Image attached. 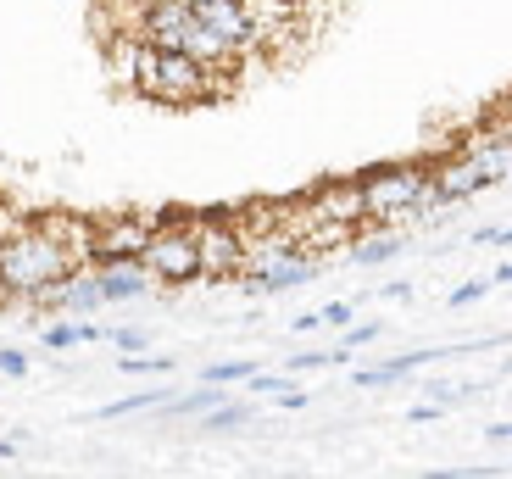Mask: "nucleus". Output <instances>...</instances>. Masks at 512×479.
<instances>
[{
    "mask_svg": "<svg viewBox=\"0 0 512 479\" xmlns=\"http://www.w3.org/2000/svg\"><path fill=\"white\" fill-rule=\"evenodd\" d=\"M78 273V262L67 257V246L56 240L51 229H45V218L39 223H17L6 240H0V296H45V290L67 285Z\"/></svg>",
    "mask_w": 512,
    "mask_h": 479,
    "instance_id": "obj_1",
    "label": "nucleus"
},
{
    "mask_svg": "<svg viewBox=\"0 0 512 479\" xmlns=\"http://www.w3.org/2000/svg\"><path fill=\"white\" fill-rule=\"evenodd\" d=\"M429 212H435V190H429V168L418 162L362 179V223H423Z\"/></svg>",
    "mask_w": 512,
    "mask_h": 479,
    "instance_id": "obj_2",
    "label": "nucleus"
},
{
    "mask_svg": "<svg viewBox=\"0 0 512 479\" xmlns=\"http://www.w3.org/2000/svg\"><path fill=\"white\" fill-rule=\"evenodd\" d=\"M134 90L151 95V101H162V106H201V101H212L223 84H218V73H206L195 56L151 51V45H145V51H140V73H134Z\"/></svg>",
    "mask_w": 512,
    "mask_h": 479,
    "instance_id": "obj_3",
    "label": "nucleus"
},
{
    "mask_svg": "<svg viewBox=\"0 0 512 479\" xmlns=\"http://www.w3.org/2000/svg\"><path fill=\"white\" fill-rule=\"evenodd\" d=\"M134 268H145V279H156V285L167 290H184L201 279V257H195V223H156L151 229V246L140 251V262Z\"/></svg>",
    "mask_w": 512,
    "mask_h": 479,
    "instance_id": "obj_4",
    "label": "nucleus"
},
{
    "mask_svg": "<svg viewBox=\"0 0 512 479\" xmlns=\"http://www.w3.org/2000/svg\"><path fill=\"white\" fill-rule=\"evenodd\" d=\"M195 257H201V279H240L245 273V246L229 212H206L195 223Z\"/></svg>",
    "mask_w": 512,
    "mask_h": 479,
    "instance_id": "obj_5",
    "label": "nucleus"
},
{
    "mask_svg": "<svg viewBox=\"0 0 512 479\" xmlns=\"http://www.w3.org/2000/svg\"><path fill=\"white\" fill-rule=\"evenodd\" d=\"M151 218H106L95 223V246L90 262L95 268H123V262H140V251L151 246Z\"/></svg>",
    "mask_w": 512,
    "mask_h": 479,
    "instance_id": "obj_6",
    "label": "nucleus"
},
{
    "mask_svg": "<svg viewBox=\"0 0 512 479\" xmlns=\"http://www.w3.org/2000/svg\"><path fill=\"white\" fill-rule=\"evenodd\" d=\"M195 28V12L184 0H162V6H145L140 23H134V39L151 45V51H184V39Z\"/></svg>",
    "mask_w": 512,
    "mask_h": 479,
    "instance_id": "obj_7",
    "label": "nucleus"
},
{
    "mask_svg": "<svg viewBox=\"0 0 512 479\" xmlns=\"http://www.w3.org/2000/svg\"><path fill=\"white\" fill-rule=\"evenodd\" d=\"M190 12H195V23H201L206 34H218L234 56L256 51V28H251L240 0H206V6H190Z\"/></svg>",
    "mask_w": 512,
    "mask_h": 479,
    "instance_id": "obj_8",
    "label": "nucleus"
},
{
    "mask_svg": "<svg viewBox=\"0 0 512 479\" xmlns=\"http://www.w3.org/2000/svg\"><path fill=\"white\" fill-rule=\"evenodd\" d=\"M429 190H435V207H451V201H468V195L490 190V184L479 179V168L468 156H451V162L429 168Z\"/></svg>",
    "mask_w": 512,
    "mask_h": 479,
    "instance_id": "obj_9",
    "label": "nucleus"
},
{
    "mask_svg": "<svg viewBox=\"0 0 512 479\" xmlns=\"http://www.w3.org/2000/svg\"><path fill=\"white\" fill-rule=\"evenodd\" d=\"M307 212H312V218L351 223V229H357V223H362V184H346V179L323 184L318 195H307Z\"/></svg>",
    "mask_w": 512,
    "mask_h": 479,
    "instance_id": "obj_10",
    "label": "nucleus"
},
{
    "mask_svg": "<svg viewBox=\"0 0 512 479\" xmlns=\"http://www.w3.org/2000/svg\"><path fill=\"white\" fill-rule=\"evenodd\" d=\"M307 279H318V262L312 257H284V262H273V268H262V273H245V285L251 290H262V296H279V290H295V285H307Z\"/></svg>",
    "mask_w": 512,
    "mask_h": 479,
    "instance_id": "obj_11",
    "label": "nucleus"
},
{
    "mask_svg": "<svg viewBox=\"0 0 512 479\" xmlns=\"http://www.w3.org/2000/svg\"><path fill=\"white\" fill-rule=\"evenodd\" d=\"M95 285H101V301H134V296L151 290V279H145V268L123 262V268H101L95 273Z\"/></svg>",
    "mask_w": 512,
    "mask_h": 479,
    "instance_id": "obj_12",
    "label": "nucleus"
},
{
    "mask_svg": "<svg viewBox=\"0 0 512 479\" xmlns=\"http://www.w3.org/2000/svg\"><path fill=\"white\" fill-rule=\"evenodd\" d=\"M435 357H440V351H407V357H396V363H384V368H362L357 385H362V390L396 385V379H407V374H418V368H429Z\"/></svg>",
    "mask_w": 512,
    "mask_h": 479,
    "instance_id": "obj_13",
    "label": "nucleus"
},
{
    "mask_svg": "<svg viewBox=\"0 0 512 479\" xmlns=\"http://www.w3.org/2000/svg\"><path fill=\"white\" fill-rule=\"evenodd\" d=\"M140 39L134 34H106V62H112V78L134 90V73H140Z\"/></svg>",
    "mask_w": 512,
    "mask_h": 479,
    "instance_id": "obj_14",
    "label": "nucleus"
},
{
    "mask_svg": "<svg viewBox=\"0 0 512 479\" xmlns=\"http://www.w3.org/2000/svg\"><path fill=\"white\" fill-rule=\"evenodd\" d=\"M407 251V234H379V240H351V262H390Z\"/></svg>",
    "mask_w": 512,
    "mask_h": 479,
    "instance_id": "obj_15",
    "label": "nucleus"
},
{
    "mask_svg": "<svg viewBox=\"0 0 512 479\" xmlns=\"http://www.w3.org/2000/svg\"><path fill=\"white\" fill-rule=\"evenodd\" d=\"M90 340H106V329H95V324H51V329H45V346H51V351L90 346Z\"/></svg>",
    "mask_w": 512,
    "mask_h": 479,
    "instance_id": "obj_16",
    "label": "nucleus"
},
{
    "mask_svg": "<svg viewBox=\"0 0 512 479\" xmlns=\"http://www.w3.org/2000/svg\"><path fill=\"white\" fill-rule=\"evenodd\" d=\"M201 424L212 429V435H234V429L251 424V407H245V402H223V407H212V413H201Z\"/></svg>",
    "mask_w": 512,
    "mask_h": 479,
    "instance_id": "obj_17",
    "label": "nucleus"
},
{
    "mask_svg": "<svg viewBox=\"0 0 512 479\" xmlns=\"http://www.w3.org/2000/svg\"><path fill=\"white\" fill-rule=\"evenodd\" d=\"M251 374H256V363H212L201 374V385H223V390H229V385H245Z\"/></svg>",
    "mask_w": 512,
    "mask_h": 479,
    "instance_id": "obj_18",
    "label": "nucleus"
},
{
    "mask_svg": "<svg viewBox=\"0 0 512 479\" xmlns=\"http://www.w3.org/2000/svg\"><path fill=\"white\" fill-rule=\"evenodd\" d=\"M162 402H167V396H128V402H112V407H101L95 418H106V424H112V418H128V413H156Z\"/></svg>",
    "mask_w": 512,
    "mask_h": 479,
    "instance_id": "obj_19",
    "label": "nucleus"
},
{
    "mask_svg": "<svg viewBox=\"0 0 512 479\" xmlns=\"http://www.w3.org/2000/svg\"><path fill=\"white\" fill-rule=\"evenodd\" d=\"M245 385H251V396H284V390H295L284 374H262V368H256V374L245 379Z\"/></svg>",
    "mask_w": 512,
    "mask_h": 479,
    "instance_id": "obj_20",
    "label": "nucleus"
},
{
    "mask_svg": "<svg viewBox=\"0 0 512 479\" xmlns=\"http://www.w3.org/2000/svg\"><path fill=\"white\" fill-rule=\"evenodd\" d=\"M117 368H123V374H167L173 357H117Z\"/></svg>",
    "mask_w": 512,
    "mask_h": 479,
    "instance_id": "obj_21",
    "label": "nucleus"
},
{
    "mask_svg": "<svg viewBox=\"0 0 512 479\" xmlns=\"http://www.w3.org/2000/svg\"><path fill=\"white\" fill-rule=\"evenodd\" d=\"M373 340H379V324H357V329H346V340H340V351H351V357H357L362 346H373Z\"/></svg>",
    "mask_w": 512,
    "mask_h": 479,
    "instance_id": "obj_22",
    "label": "nucleus"
},
{
    "mask_svg": "<svg viewBox=\"0 0 512 479\" xmlns=\"http://www.w3.org/2000/svg\"><path fill=\"white\" fill-rule=\"evenodd\" d=\"M0 374H6V379H23V374H28V351L0 346Z\"/></svg>",
    "mask_w": 512,
    "mask_h": 479,
    "instance_id": "obj_23",
    "label": "nucleus"
},
{
    "mask_svg": "<svg viewBox=\"0 0 512 479\" xmlns=\"http://www.w3.org/2000/svg\"><path fill=\"white\" fill-rule=\"evenodd\" d=\"M485 290H490V279H468V285H457V290L446 296V307H468V301H479Z\"/></svg>",
    "mask_w": 512,
    "mask_h": 479,
    "instance_id": "obj_24",
    "label": "nucleus"
},
{
    "mask_svg": "<svg viewBox=\"0 0 512 479\" xmlns=\"http://www.w3.org/2000/svg\"><path fill=\"white\" fill-rule=\"evenodd\" d=\"M112 346H123V357H134V351H145V329H112Z\"/></svg>",
    "mask_w": 512,
    "mask_h": 479,
    "instance_id": "obj_25",
    "label": "nucleus"
},
{
    "mask_svg": "<svg viewBox=\"0 0 512 479\" xmlns=\"http://www.w3.org/2000/svg\"><path fill=\"white\" fill-rule=\"evenodd\" d=\"M307 368H334V351H301L290 363V374H307Z\"/></svg>",
    "mask_w": 512,
    "mask_h": 479,
    "instance_id": "obj_26",
    "label": "nucleus"
},
{
    "mask_svg": "<svg viewBox=\"0 0 512 479\" xmlns=\"http://www.w3.org/2000/svg\"><path fill=\"white\" fill-rule=\"evenodd\" d=\"M351 312H357L351 301H334V307H323V312H318V318H323V324H351Z\"/></svg>",
    "mask_w": 512,
    "mask_h": 479,
    "instance_id": "obj_27",
    "label": "nucleus"
},
{
    "mask_svg": "<svg viewBox=\"0 0 512 479\" xmlns=\"http://www.w3.org/2000/svg\"><path fill=\"white\" fill-rule=\"evenodd\" d=\"M17 223H23V218H17V212H12V207H6V201H0V240H6V234H12V229H17Z\"/></svg>",
    "mask_w": 512,
    "mask_h": 479,
    "instance_id": "obj_28",
    "label": "nucleus"
},
{
    "mask_svg": "<svg viewBox=\"0 0 512 479\" xmlns=\"http://www.w3.org/2000/svg\"><path fill=\"white\" fill-rule=\"evenodd\" d=\"M490 285H512V262H501V268L490 273Z\"/></svg>",
    "mask_w": 512,
    "mask_h": 479,
    "instance_id": "obj_29",
    "label": "nucleus"
},
{
    "mask_svg": "<svg viewBox=\"0 0 512 479\" xmlns=\"http://www.w3.org/2000/svg\"><path fill=\"white\" fill-rule=\"evenodd\" d=\"M507 112H512V101H507Z\"/></svg>",
    "mask_w": 512,
    "mask_h": 479,
    "instance_id": "obj_30",
    "label": "nucleus"
}]
</instances>
